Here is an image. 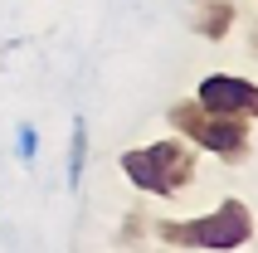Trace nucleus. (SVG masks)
Listing matches in <instances>:
<instances>
[{"label":"nucleus","instance_id":"423d86ee","mask_svg":"<svg viewBox=\"0 0 258 253\" xmlns=\"http://www.w3.org/2000/svg\"><path fill=\"white\" fill-rule=\"evenodd\" d=\"M83 170H88V117L69 122V156H63V185L73 195L83 190Z\"/></svg>","mask_w":258,"mask_h":253},{"label":"nucleus","instance_id":"7ed1b4c3","mask_svg":"<svg viewBox=\"0 0 258 253\" xmlns=\"http://www.w3.org/2000/svg\"><path fill=\"white\" fill-rule=\"evenodd\" d=\"M166 122L190 141V146H200V151L219 156V161H248V146H253V122L248 117H229V112H210L200 107L195 98H180L166 107Z\"/></svg>","mask_w":258,"mask_h":253},{"label":"nucleus","instance_id":"0eeeda50","mask_svg":"<svg viewBox=\"0 0 258 253\" xmlns=\"http://www.w3.org/2000/svg\"><path fill=\"white\" fill-rule=\"evenodd\" d=\"M15 156H20L25 166H34V156H39V126H34V122L15 126Z\"/></svg>","mask_w":258,"mask_h":253},{"label":"nucleus","instance_id":"f257e3e1","mask_svg":"<svg viewBox=\"0 0 258 253\" xmlns=\"http://www.w3.org/2000/svg\"><path fill=\"white\" fill-rule=\"evenodd\" d=\"M117 166L127 175L132 190H142V195H156V200H175L195 180V146L185 137H161V141H146V146H132V151L117 156Z\"/></svg>","mask_w":258,"mask_h":253},{"label":"nucleus","instance_id":"39448f33","mask_svg":"<svg viewBox=\"0 0 258 253\" xmlns=\"http://www.w3.org/2000/svg\"><path fill=\"white\" fill-rule=\"evenodd\" d=\"M190 29L200 39L219 44L234 29V0H190Z\"/></svg>","mask_w":258,"mask_h":253},{"label":"nucleus","instance_id":"f03ea898","mask_svg":"<svg viewBox=\"0 0 258 253\" xmlns=\"http://www.w3.org/2000/svg\"><path fill=\"white\" fill-rule=\"evenodd\" d=\"M253 210L244 200H219L210 214L200 219H161L156 224V243L166 248H205V253H229V248H244L253 239Z\"/></svg>","mask_w":258,"mask_h":253},{"label":"nucleus","instance_id":"20e7f679","mask_svg":"<svg viewBox=\"0 0 258 253\" xmlns=\"http://www.w3.org/2000/svg\"><path fill=\"white\" fill-rule=\"evenodd\" d=\"M195 102L210 112H229V117H248L258 122V83L239 78V73H205L195 88Z\"/></svg>","mask_w":258,"mask_h":253}]
</instances>
